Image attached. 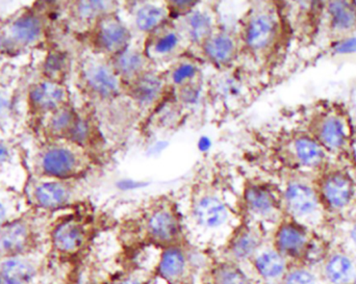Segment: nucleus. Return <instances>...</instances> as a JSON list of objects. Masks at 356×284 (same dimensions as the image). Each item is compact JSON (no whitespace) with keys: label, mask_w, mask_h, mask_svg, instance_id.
<instances>
[{"label":"nucleus","mask_w":356,"mask_h":284,"mask_svg":"<svg viewBox=\"0 0 356 284\" xmlns=\"http://www.w3.org/2000/svg\"><path fill=\"white\" fill-rule=\"evenodd\" d=\"M83 81L88 91L100 99L116 97L121 89V79L112 65L102 61H90L83 69Z\"/></svg>","instance_id":"f257e3e1"},{"label":"nucleus","mask_w":356,"mask_h":284,"mask_svg":"<svg viewBox=\"0 0 356 284\" xmlns=\"http://www.w3.org/2000/svg\"><path fill=\"white\" fill-rule=\"evenodd\" d=\"M130 38L128 26L112 14L104 16L96 24L94 42L102 52L112 55V58L130 47Z\"/></svg>","instance_id":"f03ea898"},{"label":"nucleus","mask_w":356,"mask_h":284,"mask_svg":"<svg viewBox=\"0 0 356 284\" xmlns=\"http://www.w3.org/2000/svg\"><path fill=\"white\" fill-rule=\"evenodd\" d=\"M147 236L164 246L176 245L181 236V226L177 214L172 208L161 206L151 210L145 223Z\"/></svg>","instance_id":"7ed1b4c3"},{"label":"nucleus","mask_w":356,"mask_h":284,"mask_svg":"<svg viewBox=\"0 0 356 284\" xmlns=\"http://www.w3.org/2000/svg\"><path fill=\"white\" fill-rule=\"evenodd\" d=\"M276 21L266 12L253 13L247 19L243 39L247 48L253 52H261L269 48L276 36Z\"/></svg>","instance_id":"20e7f679"},{"label":"nucleus","mask_w":356,"mask_h":284,"mask_svg":"<svg viewBox=\"0 0 356 284\" xmlns=\"http://www.w3.org/2000/svg\"><path fill=\"white\" fill-rule=\"evenodd\" d=\"M193 216L204 228H218L228 219V210L224 202L215 194H204L193 204Z\"/></svg>","instance_id":"39448f33"},{"label":"nucleus","mask_w":356,"mask_h":284,"mask_svg":"<svg viewBox=\"0 0 356 284\" xmlns=\"http://www.w3.org/2000/svg\"><path fill=\"white\" fill-rule=\"evenodd\" d=\"M32 234L28 224L21 221L0 227V256L16 257L28 250Z\"/></svg>","instance_id":"423d86ee"},{"label":"nucleus","mask_w":356,"mask_h":284,"mask_svg":"<svg viewBox=\"0 0 356 284\" xmlns=\"http://www.w3.org/2000/svg\"><path fill=\"white\" fill-rule=\"evenodd\" d=\"M261 236L253 227L245 225L235 230L227 246L233 263H244L255 257L261 247Z\"/></svg>","instance_id":"0eeeda50"},{"label":"nucleus","mask_w":356,"mask_h":284,"mask_svg":"<svg viewBox=\"0 0 356 284\" xmlns=\"http://www.w3.org/2000/svg\"><path fill=\"white\" fill-rule=\"evenodd\" d=\"M110 65L119 79H121V81H126L130 85L143 73L148 71L147 70L148 58L145 52L128 47L126 50L112 57V62Z\"/></svg>","instance_id":"6e6552de"},{"label":"nucleus","mask_w":356,"mask_h":284,"mask_svg":"<svg viewBox=\"0 0 356 284\" xmlns=\"http://www.w3.org/2000/svg\"><path fill=\"white\" fill-rule=\"evenodd\" d=\"M85 226L75 219H67L59 223L52 232V243L63 253H75L85 243Z\"/></svg>","instance_id":"1a4fd4ad"},{"label":"nucleus","mask_w":356,"mask_h":284,"mask_svg":"<svg viewBox=\"0 0 356 284\" xmlns=\"http://www.w3.org/2000/svg\"><path fill=\"white\" fill-rule=\"evenodd\" d=\"M204 57L217 66H225L235 60L237 54V42L227 32H212L204 43Z\"/></svg>","instance_id":"9d476101"},{"label":"nucleus","mask_w":356,"mask_h":284,"mask_svg":"<svg viewBox=\"0 0 356 284\" xmlns=\"http://www.w3.org/2000/svg\"><path fill=\"white\" fill-rule=\"evenodd\" d=\"M128 85L130 97L142 106L152 105L161 98L164 91L163 79L149 70Z\"/></svg>","instance_id":"9b49d317"},{"label":"nucleus","mask_w":356,"mask_h":284,"mask_svg":"<svg viewBox=\"0 0 356 284\" xmlns=\"http://www.w3.org/2000/svg\"><path fill=\"white\" fill-rule=\"evenodd\" d=\"M275 246L276 251L284 257L298 256L308 246L306 232L294 223H286L276 232Z\"/></svg>","instance_id":"f8f14e48"},{"label":"nucleus","mask_w":356,"mask_h":284,"mask_svg":"<svg viewBox=\"0 0 356 284\" xmlns=\"http://www.w3.org/2000/svg\"><path fill=\"white\" fill-rule=\"evenodd\" d=\"M43 170L46 174L59 179H66L75 174L79 161L72 151L66 148H53L43 157Z\"/></svg>","instance_id":"ddd939ff"},{"label":"nucleus","mask_w":356,"mask_h":284,"mask_svg":"<svg viewBox=\"0 0 356 284\" xmlns=\"http://www.w3.org/2000/svg\"><path fill=\"white\" fill-rule=\"evenodd\" d=\"M187 265L188 257L185 251L177 245H171L165 247L161 253L157 263V275L167 281H177L179 278L183 277Z\"/></svg>","instance_id":"4468645a"},{"label":"nucleus","mask_w":356,"mask_h":284,"mask_svg":"<svg viewBox=\"0 0 356 284\" xmlns=\"http://www.w3.org/2000/svg\"><path fill=\"white\" fill-rule=\"evenodd\" d=\"M243 201L247 212L255 216H270L277 208V200L271 190L257 183L246 185Z\"/></svg>","instance_id":"2eb2a0df"},{"label":"nucleus","mask_w":356,"mask_h":284,"mask_svg":"<svg viewBox=\"0 0 356 284\" xmlns=\"http://www.w3.org/2000/svg\"><path fill=\"white\" fill-rule=\"evenodd\" d=\"M181 44V34L174 28H168L164 24L161 28L151 32L146 43L145 54L147 58H165L177 50Z\"/></svg>","instance_id":"dca6fc26"},{"label":"nucleus","mask_w":356,"mask_h":284,"mask_svg":"<svg viewBox=\"0 0 356 284\" xmlns=\"http://www.w3.org/2000/svg\"><path fill=\"white\" fill-rule=\"evenodd\" d=\"M37 271L32 263L20 257H8L0 263V284H30Z\"/></svg>","instance_id":"f3484780"},{"label":"nucleus","mask_w":356,"mask_h":284,"mask_svg":"<svg viewBox=\"0 0 356 284\" xmlns=\"http://www.w3.org/2000/svg\"><path fill=\"white\" fill-rule=\"evenodd\" d=\"M288 210L295 216H304L313 214L318 206L316 194L308 185L292 183L286 192Z\"/></svg>","instance_id":"a211bd4d"},{"label":"nucleus","mask_w":356,"mask_h":284,"mask_svg":"<svg viewBox=\"0 0 356 284\" xmlns=\"http://www.w3.org/2000/svg\"><path fill=\"white\" fill-rule=\"evenodd\" d=\"M181 30L192 43L202 44L212 34V17L206 12L192 10L181 20Z\"/></svg>","instance_id":"6ab92c4d"},{"label":"nucleus","mask_w":356,"mask_h":284,"mask_svg":"<svg viewBox=\"0 0 356 284\" xmlns=\"http://www.w3.org/2000/svg\"><path fill=\"white\" fill-rule=\"evenodd\" d=\"M42 34V23L34 15H26L16 20L8 30V41L14 45L36 42Z\"/></svg>","instance_id":"aec40b11"},{"label":"nucleus","mask_w":356,"mask_h":284,"mask_svg":"<svg viewBox=\"0 0 356 284\" xmlns=\"http://www.w3.org/2000/svg\"><path fill=\"white\" fill-rule=\"evenodd\" d=\"M353 187L349 179L341 174L328 177L323 185V195L329 205L342 208L351 200Z\"/></svg>","instance_id":"412c9836"},{"label":"nucleus","mask_w":356,"mask_h":284,"mask_svg":"<svg viewBox=\"0 0 356 284\" xmlns=\"http://www.w3.org/2000/svg\"><path fill=\"white\" fill-rule=\"evenodd\" d=\"M65 91L55 81H45L36 85L30 92V101L40 110H51L62 103Z\"/></svg>","instance_id":"4be33fe9"},{"label":"nucleus","mask_w":356,"mask_h":284,"mask_svg":"<svg viewBox=\"0 0 356 284\" xmlns=\"http://www.w3.org/2000/svg\"><path fill=\"white\" fill-rule=\"evenodd\" d=\"M257 273L264 279L275 280L284 275L286 269V261L284 255L276 250H267L257 255L253 261Z\"/></svg>","instance_id":"5701e85b"},{"label":"nucleus","mask_w":356,"mask_h":284,"mask_svg":"<svg viewBox=\"0 0 356 284\" xmlns=\"http://www.w3.org/2000/svg\"><path fill=\"white\" fill-rule=\"evenodd\" d=\"M212 284H253V281L237 263L225 261L212 269Z\"/></svg>","instance_id":"b1692460"},{"label":"nucleus","mask_w":356,"mask_h":284,"mask_svg":"<svg viewBox=\"0 0 356 284\" xmlns=\"http://www.w3.org/2000/svg\"><path fill=\"white\" fill-rule=\"evenodd\" d=\"M37 202L42 207L57 208L64 205L69 199V192L62 185L55 183H44L36 190Z\"/></svg>","instance_id":"393cba45"},{"label":"nucleus","mask_w":356,"mask_h":284,"mask_svg":"<svg viewBox=\"0 0 356 284\" xmlns=\"http://www.w3.org/2000/svg\"><path fill=\"white\" fill-rule=\"evenodd\" d=\"M135 18L139 30L151 34L165 24L167 11L157 6L144 5L137 11Z\"/></svg>","instance_id":"a878e982"},{"label":"nucleus","mask_w":356,"mask_h":284,"mask_svg":"<svg viewBox=\"0 0 356 284\" xmlns=\"http://www.w3.org/2000/svg\"><path fill=\"white\" fill-rule=\"evenodd\" d=\"M320 138L330 149H339L345 144L347 134L345 126L337 118H327L321 124Z\"/></svg>","instance_id":"bb28decb"},{"label":"nucleus","mask_w":356,"mask_h":284,"mask_svg":"<svg viewBox=\"0 0 356 284\" xmlns=\"http://www.w3.org/2000/svg\"><path fill=\"white\" fill-rule=\"evenodd\" d=\"M325 272L331 283L345 284L353 274V265L345 255L335 254L329 259Z\"/></svg>","instance_id":"cd10ccee"},{"label":"nucleus","mask_w":356,"mask_h":284,"mask_svg":"<svg viewBox=\"0 0 356 284\" xmlns=\"http://www.w3.org/2000/svg\"><path fill=\"white\" fill-rule=\"evenodd\" d=\"M333 24L339 30H349L356 24V9L347 1H333L329 5Z\"/></svg>","instance_id":"c85d7f7f"},{"label":"nucleus","mask_w":356,"mask_h":284,"mask_svg":"<svg viewBox=\"0 0 356 284\" xmlns=\"http://www.w3.org/2000/svg\"><path fill=\"white\" fill-rule=\"evenodd\" d=\"M295 152L302 163L317 165L323 159L322 149L308 138H300L295 142Z\"/></svg>","instance_id":"c756f323"},{"label":"nucleus","mask_w":356,"mask_h":284,"mask_svg":"<svg viewBox=\"0 0 356 284\" xmlns=\"http://www.w3.org/2000/svg\"><path fill=\"white\" fill-rule=\"evenodd\" d=\"M108 7H110V3H103V1H81L77 5V13L81 19L99 20L110 14L106 12Z\"/></svg>","instance_id":"7c9ffc66"},{"label":"nucleus","mask_w":356,"mask_h":284,"mask_svg":"<svg viewBox=\"0 0 356 284\" xmlns=\"http://www.w3.org/2000/svg\"><path fill=\"white\" fill-rule=\"evenodd\" d=\"M198 68L193 63H181L173 69L171 79L174 85H186L197 75Z\"/></svg>","instance_id":"2f4dec72"},{"label":"nucleus","mask_w":356,"mask_h":284,"mask_svg":"<svg viewBox=\"0 0 356 284\" xmlns=\"http://www.w3.org/2000/svg\"><path fill=\"white\" fill-rule=\"evenodd\" d=\"M66 70V58L62 53H51L45 63L44 71L47 77L57 79L64 74Z\"/></svg>","instance_id":"473e14b6"},{"label":"nucleus","mask_w":356,"mask_h":284,"mask_svg":"<svg viewBox=\"0 0 356 284\" xmlns=\"http://www.w3.org/2000/svg\"><path fill=\"white\" fill-rule=\"evenodd\" d=\"M75 119H77V115L72 110L63 108L55 112L51 119L50 126L55 132H64L67 134Z\"/></svg>","instance_id":"72a5a7b5"},{"label":"nucleus","mask_w":356,"mask_h":284,"mask_svg":"<svg viewBox=\"0 0 356 284\" xmlns=\"http://www.w3.org/2000/svg\"><path fill=\"white\" fill-rule=\"evenodd\" d=\"M89 124H88V122H86L85 120L81 119V118L79 117H77L70 130L67 132V136H69V139H71L73 142L79 143V144L86 142L88 138H89Z\"/></svg>","instance_id":"f704fd0d"},{"label":"nucleus","mask_w":356,"mask_h":284,"mask_svg":"<svg viewBox=\"0 0 356 284\" xmlns=\"http://www.w3.org/2000/svg\"><path fill=\"white\" fill-rule=\"evenodd\" d=\"M284 284H316V279L310 272L298 269L286 274Z\"/></svg>","instance_id":"c9c22d12"},{"label":"nucleus","mask_w":356,"mask_h":284,"mask_svg":"<svg viewBox=\"0 0 356 284\" xmlns=\"http://www.w3.org/2000/svg\"><path fill=\"white\" fill-rule=\"evenodd\" d=\"M196 1H171L169 3V9L173 10L172 12H177V13L187 15L189 12L196 7Z\"/></svg>","instance_id":"e433bc0d"},{"label":"nucleus","mask_w":356,"mask_h":284,"mask_svg":"<svg viewBox=\"0 0 356 284\" xmlns=\"http://www.w3.org/2000/svg\"><path fill=\"white\" fill-rule=\"evenodd\" d=\"M335 51L341 54H348V53L356 52V38L348 39L343 41L335 47Z\"/></svg>","instance_id":"4c0bfd02"},{"label":"nucleus","mask_w":356,"mask_h":284,"mask_svg":"<svg viewBox=\"0 0 356 284\" xmlns=\"http://www.w3.org/2000/svg\"><path fill=\"white\" fill-rule=\"evenodd\" d=\"M116 284H141V282L139 281L137 278L135 277H126L123 278V279L120 280V281L117 282Z\"/></svg>","instance_id":"58836bf2"},{"label":"nucleus","mask_w":356,"mask_h":284,"mask_svg":"<svg viewBox=\"0 0 356 284\" xmlns=\"http://www.w3.org/2000/svg\"><path fill=\"white\" fill-rule=\"evenodd\" d=\"M9 156V152H8L7 147L5 145L0 144V163H3Z\"/></svg>","instance_id":"ea45409f"},{"label":"nucleus","mask_w":356,"mask_h":284,"mask_svg":"<svg viewBox=\"0 0 356 284\" xmlns=\"http://www.w3.org/2000/svg\"><path fill=\"white\" fill-rule=\"evenodd\" d=\"M6 208L3 207V204L0 203V227L3 226V223L5 222L6 219Z\"/></svg>","instance_id":"a19ab883"},{"label":"nucleus","mask_w":356,"mask_h":284,"mask_svg":"<svg viewBox=\"0 0 356 284\" xmlns=\"http://www.w3.org/2000/svg\"><path fill=\"white\" fill-rule=\"evenodd\" d=\"M351 236L352 240H353L354 243L356 244V223L355 225H354L353 228H352Z\"/></svg>","instance_id":"79ce46f5"},{"label":"nucleus","mask_w":356,"mask_h":284,"mask_svg":"<svg viewBox=\"0 0 356 284\" xmlns=\"http://www.w3.org/2000/svg\"><path fill=\"white\" fill-rule=\"evenodd\" d=\"M1 104H3V102H1V98H0V108H1Z\"/></svg>","instance_id":"37998d69"},{"label":"nucleus","mask_w":356,"mask_h":284,"mask_svg":"<svg viewBox=\"0 0 356 284\" xmlns=\"http://www.w3.org/2000/svg\"><path fill=\"white\" fill-rule=\"evenodd\" d=\"M267 284H274V283H272V282H268Z\"/></svg>","instance_id":"c03bdc74"}]
</instances>
